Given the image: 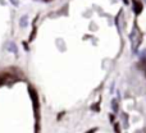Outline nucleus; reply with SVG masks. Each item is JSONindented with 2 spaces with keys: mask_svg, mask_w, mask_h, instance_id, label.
I'll list each match as a JSON object with an SVG mask.
<instances>
[{
  "mask_svg": "<svg viewBox=\"0 0 146 133\" xmlns=\"http://www.w3.org/2000/svg\"><path fill=\"white\" fill-rule=\"evenodd\" d=\"M44 1H51V0H44Z\"/></svg>",
  "mask_w": 146,
  "mask_h": 133,
  "instance_id": "nucleus-5",
  "label": "nucleus"
},
{
  "mask_svg": "<svg viewBox=\"0 0 146 133\" xmlns=\"http://www.w3.org/2000/svg\"><path fill=\"white\" fill-rule=\"evenodd\" d=\"M28 92H30L31 97H32V103H33V108H35V113L37 114L38 116V108H40V105H38V97H37V92H36L35 90H33V87H28Z\"/></svg>",
  "mask_w": 146,
  "mask_h": 133,
  "instance_id": "nucleus-1",
  "label": "nucleus"
},
{
  "mask_svg": "<svg viewBox=\"0 0 146 133\" xmlns=\"http://www.w3.org/2000/svg\"><path fill=\"white\" fill-rule=\"evenodd\" d=\"M115 133H121V131H119V127H118V126L115 127Z\"/></svg>",
  "mask_w": 146,
  "mask_h": 133,
  "instance_id": "nucleus-3",
  "label": "nucleus"
},
{
  "mask_svg": "<svg viewBox=\"0 0 146 133\" xmlns=\"http://www.w3.org/2000/svg\"><path fill=\"white\" fill-rule=\"evenodd\" d=\"M12 3H13L14 5H18V1H17V0H12Z\"/></svg>",
  "mask_w": 146,
  "mask_h": 133,
  "instance_id": "nucleus-4",
  "label": "nucleus"
},
{
  "mask_svg": "<svg viewBox=\"0 0 146 133\" xmlns=\"http://www.w3.org/2000/svg\"><path fill=\"white\" fill-rule=\"evenodd\" d=\"M133 10L136 14H140L142 12V3L140 0H133Z\"/></svg>",
  "mask_w": 146,
  "mask_h": 133,
  "instance_id": "nucleus-2",
  "label": "nucleus"
}]
</instances>
